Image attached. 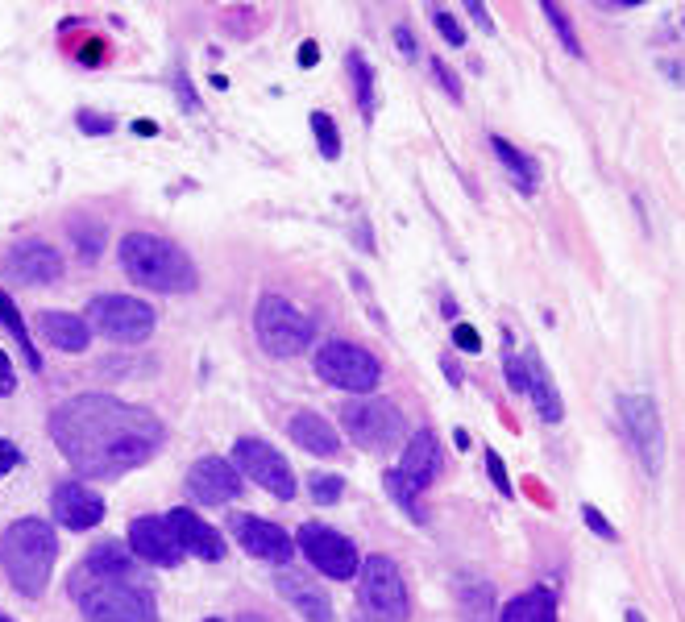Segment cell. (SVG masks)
<instances>
[{"label":"cell","instance_id":"cell-1","mask_svg":"<svg viewBox=\"0 0 685 622\" xmlns=\"http://www.w3.org/2000/svg\"><path fill=\"white\" fill-rule=\"evenodd\" d=\"M50 440L59 444L79 477H121L142 469L167 444L162 419L137 403L113 399V394H75L50 415Z\"/></svg>","mask_w":685,"mask_h":622},{"label":"cell","instance_id":"cell-2","mask_svg":"<svg viewBox=\"0 0 685 622\" xmlns=\"http://www.w3.org/2000/svg\"><path fill=\"white\" fill-rule=\"evenodd\" d=\"M67 593L84 622H158L154 593L137 577H113L88 569V564H75Z\"/></svg>","mask_w":685,"mask_h":622},{"label":"cell","instance_id":"cell-3","mask_svg":"<svg viewBox=\"0 0 685 622\" xmlns=\"http://www.w3.org/2000/svg\"><path fill=\"white\" fill-rule=\"evenodd\" d=\"M117 262L133 282H142L146 291H158V295L196 291V282H200L196 262H191L175 241L158 237V233H125L117 245Z\"/></svg>","mask_w":685,"mask_h":622},{"label":"cell","instance_id":"cell-4","mask_svg":"<svg viewBox=\"0 0 685 622\" xmlns=\"http://www.w3.org/2000/svg\"><path fill=\"white\" fill-rule=\"evenodd\" d=\"M59 560V535L46 519H17L0 531V569L21 598H42Z\"/></svg>","mask_w":685,"mask_h":622},{"label":"cell","instance_id":"cell-5","mask_svg":"<svg viewBox=\"0 0 685 622\" xmlns=\"http://www.w3.org/2000/svg\"><path fill=\"white\" fill-rule=\"evenodd\" d=\"M358 606L366 622H407L411 598L391 556H366L358 569Z\"/></svg>","mask_w":685,"mask_h":622},{"label":"cell","instance_id":"cell-6","mask_svg":"<svg viewBox=\"0 0 685 622\" xmlns=\"http://www.w3.org/2000/svg\"><path fill=\"white\" fill-rule=\"evenodd\" d=\"M254 328H258V341L270 357H295L304 353L316 341V320L308 311H299L291 299L283 295H262L258 311H254Z\"/></svg>","mask_w":685,"mask_h":622},{"label":"cell","instance_id":"cell-7","mask_svg":"<svg viewBox=\"0 0 685 622\" xmlns=\"http://www.w3.org/2000/svg\"><path fill=\"white\" fill-rule=\"evenodd\" d=\"M316 374L320 382L349 390V394H370L382 382V365L370 349L349 345V341H328L316 349Z\"/></svg>","mask_w":685,"mask_h":622},{"label":"cell","instance_id":"cell-8","mask_svg":"<svg viewBox=\"0 0 685 622\" xmlns=\"http://www.w3.org/2000/svg\"><path fill=\"white\" fill-rule=\"evenodd\" d=\"M88 328L117 345H142L154 332V307L133 295H96L88 303Z\"/></svg>","mask_w":685,"mask_h":622},{"label":"cell","instance_id":"cell-9","mask_svg":"<svg viewBox=\"0 0 685 622\" xmlns=\"http://www.w3.org/2000/svg\"><path fill=\"white\" fill-rule=\"evenodd\" d=\"M341 423L349 440L370 452H382L407 436V419L391 399H353L341 407Z\"/></svg>","mask_w":685,"mask_h":622},{"label":"cell","instance_id":"cell-10","mask_svg":"<svg viewBox=\"0 0 685 622\" xmlns=\"http://www.w3.org/2000/svg\"><path fill=\"white\" fill-rule=\"evenodd\" d=\"M295 544L304 548L312 569H320L324 577H333V581H349V577H358V569H362V556H358V548H353V540H345L341 531L324 527V523H304V527H299V535H295Z\"/></svg>","mask_w":685,"mask_h":622},{"label":"cell","instance_id":"cell-11","mask_svg":"<svg viewBox=\"0 0 685 622\" xmlns=\"http://www.w3.org/2000/svg\"><path fill=\"white\" fill-rule=\"evenodd\" d=\"M233 469L237 473H245L250 482H258L266 494H274L279 502H287V498H295V473H291V465L279 457V448H270L266 440H258V436H241L237 444H233Z\"/></svg>","mask_w":685,"mask_h":622},{"label":"cell","instance_id":"cell-12","mask_svg":"<svg viewBox=\"0 0 685 622\" xmlns=\"http://www.w3.org/2000/svg\"><path fill=\"white\" fill-rule=\"evenodd\" d=\"M619 415H623V428H627V436H632L648 473H661V465H665V423H661L656 403L648 399V394H623Z\"/></svg>","mask_w":685,"mask_h":622},{"label":"cell","instance_id":"cell-13","mask_svg":"<svg viewBox=\"0 0 685 622\" xmlns=\"http://www.w3.org/2000/svg\"><path fill=\"white\" fill-rule=\"evenodd\" d=\"M0 270H5V278L21 282V287H42V282L63 278V258H59V249L46 245V241H17L5 253Z\"/></svg>","mask_w":685,"mask_h":622},{"label":"cell","instance_id":"cell-14","mask_svg":"<svg viewBox=\"0 0 685 622\" xmlns=\"http://www.w3.org/2000/svg\"><path fill=\"white\" fill-rule=\"evenodd\" d=\"M229 531H233V540L250 556L270 560V564H283V569H287L295 544H291V535L279 523H266V519H254V515H233Z\"/></svg>","mask_w":685,"mask_h":622},{"label":"cell","instance_id":"cell-15","mask_svg":"<svg viewBox=\"0 0 685 622\" xmlns=\"http://www.w3.org/2000/svg\"><path fill=\"white\" fill-rule=\"evenodd\" d=\"M142 564H158V569H175L183 560V548L175 540V531L167 527V519L146 515V519H133L129 523V544H125Z\"/></svg>","mask_w":685,"mask_h":622},{"label":"cell","instance_id":"cell-16","mask_svg":"<svg viewBox=\"0 0 685 622\" xmlns=\"http://www.w3.org/2000/svg\"><path fill=\"white\" fill-rule=\"evenodd\" d=\"M187 494L204 506H225L241 494V473L225 457H200L187 469Z\"/></svg>","mask_w":685,"mask_h":622},{"label":"cell","instance_id":"cell-17","mask_svg":"<svg viewBox=\"0 0 685 622\" xmlns=\"http://www.w3.org/2000/svg\"><path fill=\"white\" fill-rule=\"evenodd\" d=\"M50 515L67 531H92L104 523V498L84 482H63L50 498Z\"/></svg>","mask_w":685,"mask_h":622},{"label":"cell","instance_id":"cell-18","mask_svg":"<svg viewBox=\"0 0 685 622\" xmlns=\"http://www.w3.org/2000/svg\"><path fill=\"white\" fill-rule=\"evenodd\" d=\"M395 473H399L416 494H424V490L436 482V473H441V440H436L432 428H420L416 436L407 440V448H403V457H399Z\"/></svg>","mask_w":685,"mask_h":622},{"label":"cell","instance_id":"cell-19","mask_svg":"<svg viewBox=\"0 0 685 622\" xmlns=\"http://www.w3.org/2000/svg\"><path fill=\"white\" fill-rule=\"evenodd\" d=\"M167 527L175 531V540H179L183 552L200 556V560H221L225 556L221 531H212V523H204L200 515H191L187 506H175V511H167Z\"/></svg>","mask_w":685,"mask_h":622},{"label":"cell","instance_id":"cell-20","mask_svg":"<svg viewBox=\"0 0 685 622\" xmlns=\"http://www.w3.org/2000/svg\"><path fill=\"white\" fill-rule=\"evenodd\" d=\"M274 585H279V593L299 610V618H304V622H333V602H328V593L316 581H308L304 573L283 569Z\"/></svg>","mask_w":685,"mask_h":622},{"label":"cell","instance_id":"cell-21","mask_svg":"<svg viewBox=\"0 0 685 622\" xmlns=\"http://www.w3.org/2000/svg\"><path fill=\"white\" fill-rule=\"evenodd\" d=\"M42 332H46V341L54 349H63V353H84L88 341H92V328L84 316H75V311H42L38 316Z\"/></svg>","mask_w":685,"mask_h":622},{"label":"cell","instance_id":"cell-22","mask_svg":"<svg viewBox=\"0 0 685 622\" xmlns=\"http://www.w3.org/2000/svg\"><path fill=\"white\" fill-rule=\"evenodd\" d=\"M291 440H295L299 448L316 452V457H337V452H341L337 432L328 428V423H324L316 411H299V415L291 419Z\"/></svg>","mask_w":685,"mask_h":622},{"label":"cell","instance_id":"cell-23","mask_svg":"<svg viewBox=\"0 0 685 622\" xmlns=\"http://www.w3.org/2000/svg\"><path fill=\"white\" fill-rule=\"evenodd\" d=\"M499 622H557V598L548 589H528L499 610Z\"/></svg>","mask_w":685,"mask_h":622},{"label":"cell","instance_id":"cell-24","mask_svg":"<svg viewBox=\"0 0 685 622\" xmlns=\"http://www.w3.org/2000/svg\"><path fill=\"white\" fill-rule=\"evenodd\" d=\"M524 365H528V394H532V403H536L540 419H544V423H561V415H565L561 394H557L553 378H548V370L540 365V357H528Z\"/></svg>","mask_w":685,"mask_h":622},{"label":"cell","instance_id":"cell-25","mask_svg":"<svg viewBox=\"0 0 685 622\" xmlns=\"http://www.w3.org/2000/svg\"><path fill=\"white\" fill-rule=\"evenodd\" d=\"M490 146H495L499 162L511 171V183H515L519 191H524V195H536V162H532V158H524V154H519V150L511 146V141H507V137H499V133L490 137Z\"/></svg>","mask_w":685,"mask_h":622},{"label":"cell","instance_id":"cell-26","mask_svg":"<svg viewBox=\"0 0 685 622\" xmlns=\"http://www.w3.org/2000/svg\"><path fill=\"white\" fill-rule=\"evenodd\" d=\"M0 328H9L13 336H17V349L25 353V361H30V370L38 374L42 370V353L34 349V341H30V332H25V320H21V311H17V303L0 291Z\"/></svg>","mask_w":685,"mask_h":622},{"label":"cell","instance_id":"cell-27","mask_svg":"<svg viewBox=\"0 0 685 622\" xmlns=\"http://www.w3.org/2000/svg\"><path fill=\"white\" fill-rule=\"evenodd\" d=\"M382 482H387V494H391V498H395V502L403 506V511H407L411 519H416V523H424V519H428V511H424V502H420V494H416V490H411V486L403 482V477H399L395 469H387V477H382Z\"/></svg>","mask_w":685,"mask_h":622},{"label":"cell","instance_id":"cell-28","mask_svg":"<svg viewBox=\"0 0 685 622\" xmlns=\"http://www.w3.org/2000/svg\"><path fill=\"white\" fill-rule=\"evenodd\" d=\"M349 71H353V88H358V104H362V117L370 121L374 117V75H370V67H366V59L362 54H349Z\"/></svg>","mask_w":685,"mask_h":622},{"label":"cell","instance_id":"cell-29","mask_svg":"<svg viewBox=\"0 0 685 622\" xmlns=\"http://www.w3.org/2000/svg\"><path fill=\"white\" fill-rule=\"evenodd\" d=\"M312 133L320 141V154L324 158H341V137H337V125L328 112H312Z\"/></svg>","mask_w":685,"mask_h":622},{"label":"cell","instance_id":"cell-30","mask_svg":"<svg viewBox=\"0 0 685 622\" xmlns=\"http://www.w3.org/2000/svg\"><path fill=\"white\" fill-rule=\"evenodd\" d=\"M308 490H312V502H320V506H333L341 494H345V482L337 473H316L312 482H308Z\"/></svg>","mask_w":685,"mask_h":622},{"label":"cell","instance_id":"cell-31","mask_svg":"<svg viewBox=\"0 0 685 622\" xmlns=\"http://www.w3.org/2000/svg\"><path fill=\"white\" fill-rule=\"evenodd\" d=\"M540 9H544V17H548V21H553V30L561 34L565 50H569V54H582V42H578V34H573V25H569L565 9H561V5H553V0H548V5H540Z\"/></svg>","mask_w":685,"mask_h":622},{"label":"cell","instance_id":"cell-32","mask_svg":"<svg viewBox=\"0 0 685 622\" xmlns=\"http://www.w3.org/2000/svg\"><path fill=\"white\" fill-rule=\"evenodd\" d=\"M582 519H586V527L598 535V540H611V544L619 540V531H615L607 519H602V511H598V506H590V502H586V506H582Z\"/></svg>","mask_w":685,"mask_h":622},{"label":"cell","instance_id":"cell-33","mask_svg":"<svg viewBox=\"0 0 685 622\" xmlns=\"http://www.w3.org/2000/svg\"><path fill=\"white\" fill-rule=\"evenodd\" d=\"M432 25H436V30L445 34V42H449V46H465V30H461V25L453 21V13L436 9V13H432Z\"/></svg>","mask_w":685,"mask_h":622},{"label":"cell","instance_id":"cell-34","mask_svg":"<svg viewBox=\"0 0 685 622\" xmlns=\"http://www.w3.org/2000/svg\"><path fill=\"white\" fill-rule=\"evenodd\" d=\"M503 374H507V386H511V390H528V365L519 361V357H511V353H507Z\"/></svg>","mask_w":685,"mask_h":622},{"label":"cell","instance_id":"cell-35","mask_svg":"<svg viewBox=\"0 0 685 622\" xmlns=\"http://www.w3.org/2000/svg\"><path fill=\"white\" fill-rule=\"evenodd\" d=\"M453 345H457L461 353H478V349H482V336H478V328H470V324H457V328H453Z\"/></svg>","mask_w":685,"mask_h":622},{"label":"cell","instance_id":"cell-36","mask_svg":"<svg viewBox=\"0 0 685 622\" xmlns=\"http://www.w3.org/2000/svg\"><path fill=\"white\" fill-rule=\"evenodd\" d=\"M432 71H436V79H441V88L453 96V100H461V83H457V71L453 67H445V59H436L432 63Z\"/></svg>","mask_w":685,"mask_h":622},{"label":"cell","instance_id":"cell-37","mask_svg":"<svg viewBox=\"0 0 685 622\" xmlns=\"http://www.w3.org/2000/svg\"><path fill=\"white\" fill-rule=\"evenodd\" d=\"M486 469H490V477H495L499 494H511V477H507V469H503V461H499V452H486Z\"/></svg>","mask_w":685,"mask_h":622},{"label":"cell","instance_id":"cell-38","mask_svg":"<svg viewBox=\"0 0 685 622\" xmlns=\"http://www.w3.org/2000/svg\"><path fill=\"white\" fill-rule=\"evenodd\" d=\"M79 129L84 133H113V117L100 121V112H79Z\"/></svg>","mask_w":685,"mask_h":622},{"label":"cell","instance_id":"cell-39","mask_svg":"<svg viewBox=\"0 0 685 622\" xmlns=\"http://www.w3.org/2000/svg\"><path fill=\"white\" fill-rule=\"evenodd\" d=\"M17 465H21V452H17V444L0 440V477H5V473H13Z\"/></svg>","mask_w":685,"mask_h":622},{"label":"cell","instance_id":"cell-40","mask_svg":"<svg viewBox=\"0 0 685 622\" xmlns=\"http://www.w3.org/2000/svg\"><path fill=\"white\" fill-rule=\"evenodd\" d=\"M17 390V374H13V361H9V353L0 349V394H13Z\"/></svg>","mask_w":685,"mask_h":622},{"label":"cell","instance_id":"cell-41","mask_svg":"<svg viewBox=\"0 0 685 622\" xmlns=\"http://www.w3.org/2000/svg\"><path fill=\"white\" fill-rule=\"evenodd\" d=\"M395 42L403 46V54H407V59H416V38H411V30H407V25H399V30H395Z\"/></svg>","mask_w":685,"mask_h":622},{"label":"cell","instance_id":"cell-42","mask_svg":"<svg viewBox=\"0 0 685 622\" xmlns=\"http://www.w3.org/2000/svg\"><path fill=\"white\" fill-rule=\"evenodd\" d=\"M320 59V54H316V42H304V46H299V63H304V67H312Z\"/></svg>","mask_w":685,"mask_h":622},{"label":"cell","instance_id":"cell-43","mask_svg":"<svg viewBox=\"0 0 685 622\" xmlns=\"http://www.w3.org/2000/svg\"><path fill=\"white\" fill-rule=\"evenodd\" d=\"M441 365H445V374L453 378V386H461V370H457V361H453V357H445Z\"/></svg>","mask_w":685,"mask_h":622},{"label":"cell","instance_id":"cell-44","mask_svg":"<svg viewBox=\"0 0 685 622\" xmlns=\"http://www.w3.org/2000/svg\"><path fill=\"white\" fill-rule=\"evenodd\" d=\"M470 13L482 21V30H490V17H486V5H478V0H474V5H470Z\"/></svg>","mask_w":685,"mask_h":622},{"label":"cell","instance_id":"cell-45","mask_svg":"<svg viewBox=\"0 0 685 622\" xmlns=\"http://www.w3.org/2000/svg\"><path fill=\"white\" fill-rule=\"evenodd\" d=\"M453 444H457V448H470V436H465V432L457 428V432H453Z\"/></svg>","mask_w":685,"mask_h":622},{"label":"cell","instance_id":"cell-46","mask_svg":"<svg viewBox=\"0 0 685 622\" xmlns=\"http://www.w3.org/2000/svg\"><path fill=\"white\" fill-rule=\"evenodd\" d=\"M627 622H640V614H636V610H627Z\"/></svg>","mask_w":685,"mask_h":622},{"label":"cell","instance_id":"cell-47","mask_svg":"<svg viewBox=\"0 0 685 622\" xmlns=\"http://www.w3.org/2000/svg\"><path fill=\"white\" fill-rule=\"evenodd\" d=\"M241 622H258V614H241Z\"/></svg>","mask_w":685,"mask_h":622},{"label":"cell","instance_id":"cell-48","mask_svg":"<svg viewBox=\"0 0 685 622\" xmlns=\"http://www.w3.org/2000/svg\"><path fill=\"white\" fill-rule=\"evenodd\" d=\"M0 622H13V618H9V614H0Z\"/></svg>","mask_w":685,"mask_h":622},{"label":"cell","instance_id":"cell-49","mask_svg":"<svg viewBox=\"0 0 685 622\" xmlns=\"http://www.w3.org/2000/svg\"><path fill=\"white\" fill-rule=\"evenodd\" d=\"M204 622H221V618H204Z\"/></svg>","mask_w":685,"mask_h":622}]
</instances>
